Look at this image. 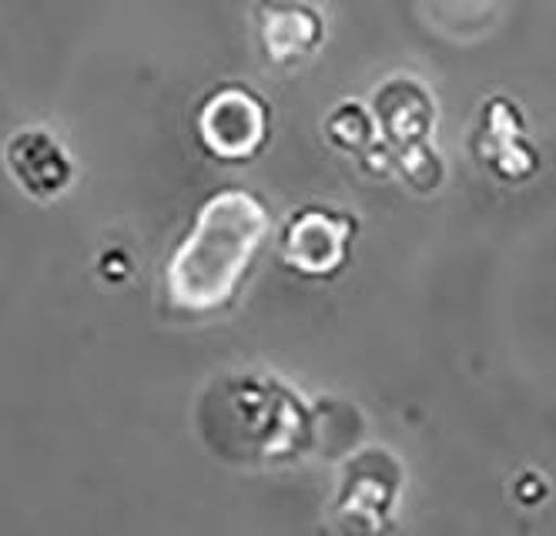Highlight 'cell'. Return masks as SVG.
I'll return each instance as SVG.
<instances>
[{
  "mask_svg": "<svg viewBox=\"0 0 556 536\" xmlns=\"http://www.w3.org/2000/svg\"><path fill=\"white\" fill-rule=\"evenodd\" d=\"M469 148L476 164L500 185H527L543 169L540 151L527 135V117L506 95H490L480 104Z\"/></svg>",
  "mask_w": 556,
  "mask_h": 536,
  "instance_id": "5b68a950",
  "label": "cell"
},
{
  "mask_svg": "<svg viewBox=\"0 0 556 536\" xmlns=\"http://www.w3.org/2000/svg\"><path fill=\"white\" fill-rule=\"evenodd\" d=\"M271 235L268 204L249 188H218L198 204L194 222L165 265V299L181 315L228 309Z\"/></svg>",
  "mask_w": 556,
  "mask_h": 536,
  "instance_id": "6da1fadb",
  "label": "cell"
},
{
  "mask_svg": "<svg viewBox=\"0 0 556 536\" xmlns=\"http://www.w3.org/2000/svg\"><path fill=\"white\" fill-rule=\"evenodd\" d=\"M194 135L202 151L225 164H242L262 154L271 138V111L249 85L215 88L194 114Z\"/></svg>",
  "mask_w": 556,
  "mask_h": 536,
  "instance_id": "3957f363",
  "label": "cell"
},
{
  "mask_svg": "<svg viewBox=\"0 0 556 536\" xmlns=\"http://www.w3.org/2000/svg\"><path fill=\"white\" fill-rule=\"evenodd\" d=\"M392 178H403L416 195H432L443 188L446 178V161L443 154L435 151V145H419L409 151L395 154V175Z\"/></svg>",
  "mask_w": 556,
  "mask_h": 536,
  "instance_id": "8fae6325",
  "label": "cell"
},
{
  "mask_svg": "<svg viewBox=\"0 0 556 536\" xmlns=\"http://www.w3.org/2000/svg\"><path fill=\"white\" fill-rule=\"evenodd\" d=\"M323 132H326V141H329L336 151L352 154V158L366 154V151L379 141L376 121H372L369 108L359 104V101H339V104L323 117Z\"/></svg>",
  "mask_w": 556,
  "mask_h": 536,
  "instance_id": "30bf717a",
  "label": "cell"
},
{
  "mask_svg": "<svg viewBox=\"0 0 556 536\" xmlns=\"http://www.w3.org/2000/svg\"><path fill=\"white\" fill-rule=\"evenodd\" d=\"M369 114L376 121L379 141L392 151H409L419 145H429L435 135V98L422 80L409 74H392L372 91L369 98Z\"/></svg>",
  "mask_w": 556,
  "mask_h": 536,
  "instance_id": "52a82bcc",
  "label": "cell"
},
{
  "mask_svg": "<svg viewBox=\"0 0 556 536\" xmlns=\"http://www.w3.org/2000/svg\"><path fill=\"white\" fill-rule=\"evenodd\" d=\"M0 161L17 191L37 204L58 201L74 185V158L48 128H17L0 148Z\"/></svg>",
  "mask_w": 556,
  "mask_h": 536,
  "instance_id": "8992f818",
  "label": "cell"
},
{
  "mask_svg": "<svg viewBox=\"0 0 556 536\" xmlns=\"http://www.w3.org/2000/svg\"><path fill=\"white\" fill-rule=\"evenodd\" d=\"M392 457L386 449H369V452H359V460L349 466V479L342 486V497H339V516H352L355 523H379L392 500H395V486H400V473H392L389 479L379 476L382 466L389 463Z\"/></svg>",
  "mask_w": 556,
  "mask_h": 536,
  "instance_id": "9c48e42d",
  "label": "cell"
},
{
  "mask_svg": "<svg viewBox=\"0 0 556 536\" xmlns=\"http://www.w3.org/2000/svg\"><path fill=\"white\" fill-rule=\"evenodd\" d=\"M359 222L349 212L305 204L278 232V259L302 278H332L345 269Z\"/></svg>",
  "mask_w": 556,
  "mask_h": 536,
  "instance_id": "277c9868",
  "label": "cell"
},
{
  "mask_svg": "<svg viewBox=\"0 0 556 536\" xmlns=\"http://www.w3.org/2000/svg\"><path fill=\"white\" fill-rule=\"evenodd\" d=\"M252 17L262 58L275 67H299L326 45V17L302 0H258Z\"/></svg>",
  "mask_w": 556,
  "mask_h": 536,
  "instance_id": "ba28073f",
  "label": "cell"
},
{
  "mask_svg": "<svg viewBox=\"0 0 556 536\" xmlns=\"http://www.w3.org/2000/svg\"><path fill=\"white\" fill-rule=\"evenodd\" d=\"M194 429L231 466H282L315 449V406L265 373H225L194 402Z\"/></svg>",
  "mask_w": 556,
  "mask_h": 536,
  "instance_id": "7a4b0ae2",
  "label": "cell"
}]
</instances>
